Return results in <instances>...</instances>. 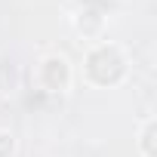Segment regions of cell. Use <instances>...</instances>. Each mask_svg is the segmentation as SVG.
Segmentation results:
<instances>
[{"label":"cell","mask_w":157,"mask_h":157,"mask_svg":"<svg viewBox=\"0 0 157 157\" xmlns=\"http://www.w3.org/2000/svg\"><path fill=\"white\" fill-rule=\"evenodd\" d=\"M83 74H86V80L96 83V86H114V83L123 80V74H126V56L114 43H99V46H93L86 52Z\"/></svg>","instance_id":"6da1fadb"},{"label":"cell","mask_w":157,"mask_h":157,"mask_svg":"<svg viewBox=\"0 0 157 157\" xmlns=\"http://www.w3.org/2000/svg\"><path fill=\"white\" fill-rule=\"evenodd\" d=\"M37 77L46 93H65L71 86V65L65 56H46L37 68Z\"/></svg>","instance_id":"7a4b0ae2"},{"label":"cell","mask_w":157,"mask_h":157,"mask_svg":"<svg viewBox=\"0 0 157 157\" xmlns=\"http://www.w3.org/2000/svg\"><path fill=\"white\" fill-rule=\"evenodd\" d=\"M136 145H139V154H142V157H157V120H154V117H148V120L142 123Z\"/></svg>","instance_id":"3957f363"},{"label":"cell","mask_w":157,"mask_h":157,"mask_svg":"<svg viewBox=\"0 0 157 157\" xmlns=\"http://www.w3.org/2000/svg\"><path fill=\"white\" fill-rule=\"evenodd\" d=\"M102 25H105V19L96 10H86V13H80V19H77V31H80L83 37H99Z\"/></svg>","instance_id":"277c9868"},{"label":"cell","mask_w":157,"mask_h":157,"mask_svg":"<svg viewBox=\"0 0 157 157\" xmlns=\"http://www.w3.org/2000/svg\"><path fill=\"white\" fill-rule=\"evenodd\" d=\"M13 151H16V136L0 129V157H13Z\"/></svg>","instance_id":"5b68a950"}]
</instances>
